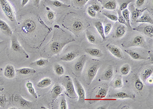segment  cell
<instances>
[{"instance_id":"obj_1","label":"cell","mask_w":153,"mask_h":109,"mask_svg":"<svg viewBox=\"0 0 153 109\" xmlns=\"http://www.w3.org/2000/svg\"><path fill=\"white\" fill-rule=\"evenodd\" d=\"M0 5L5 15L11 22L15 21V13L13 7L7 0H0Z\"/></svg>"},{"instance_id":"obj_2","label":"cell","mask_w":153,"mask_h":109,"mask_svg":"<svg viewBox=\"0 0 153 109\" xmlns=\"http://www.w3.org/2000/svg\"><path fill=\"white\" fill-rule=\"evenodd\" d=\"M65 84L64 86L66 90V93L69 97L72 99H75L77 97L76 90L74 89V85L72 79L68 76L65 77Z\"/></svg>"},{"instance_id":"obj_3","label":"cell","mask_w":153,"mask_h":109,"mask_svg":"<svg viewBox=\"0 0 153 109\" xmlns=\"http://www.w3.org/2000/svg\"><path fill=\"white\" fill-rule=\"evenodd\" d=\"M126 47H139L147 48V43L145 37L141 35H137L127 44Z\"/></svg>"},{"instance_id":"obj_4","label":"cell","mask_w":153,"mask_h":109,"mask_svg":"<svg viewBox=\"0 0 153 109\" xmlns=\"http://www.w3.org/2000/svg\"><path fill=\"white\" fill-rule=\"evenodd\" d=\"M74 40H69L68 41H53L50 45V49L51 50V52L53 54H57L61 51L64 46L66 45V44L72 42Z\"/></svg>"},{"instance_id":"obj_5","label":"cell","mask_w":153,"mask_h":109,"mask_svg":"<svg viewBox=\"0 0 153 109\" xmlns=\"http://www.w3.org/2000/svg\"><path fill=\"white\" fill-rule=\"evenodd\" d=\"M127 31V26L122 24H116L114 27V30L113 31V37L115 39L121 38L125 35Z\"/></svg>"},{"instance_id":"obj_6","label":"cell","mask_w":153,"mask_h":109,"mask_svg":"<svg viewBox=\"0 0 153 109\" xmlns=\"http://www.w3.org/2000/svg\"><path fill=\"white\" fill-rule=\"evenodd\" d=\"M74 83L76 89V92L79 98L78 101L80 103H85V92L84 89L78 79L74 78Z\"/></svg>"},{"instance_id":"obj_7","label":"cell","mask_w":153,"mask_h":109,"mask_svg":"<svg viewBox=\"0 0 153 109\" xmlns=\"http://www.w3.org/2000/svg\"><path fill=\"white\" fill-rule=\"evenodd\" d=\"M100 66V65L94 64L89 67L87 73V83L88 85H90L93 81L98 73Z\"/></svg>"},{"instance_id":"obj_8","label":"cell","mask_w":153,"mask_h":109,"mask_svg":"<svg viewBox=\"0 0 153 109\" xmlns=\"http://www.w3.org/2000/svg\"><path fill=\"white\" fill-rule=\"evenodd\" d=\"M87 58L85 55L81 56L74 66V70L76 75H80L87 61Z\"/></svg>"},{"instance_id":"obj_9","label":"cell","mask_w":153,"mask_h":109,"mask_svg":"<svg viewBox=\"0 0 153 109\" xmlns=\"http://www.w3.org/2000/svg\"><path fill=\"white\" fill-rule=\"evenodd\" d=\"M134 30L141 32L143 34H145V35L149 36L150 37L152 38L153 37V27L152 25H145L141 24L140 26L134 28Z\"/></svg>"},{"instance_id":"obj_10","label":"cell","mask_w":153,"mask_h":109,"mask_svg":"<svg viewBox=\"0 0 153 109\" xmlns=\"http://www.w3.org/2000/svg\"><path fill=\"white\" fill-rule=\"evenodd\" d=\"M106 47L109 51L110 52L113 56H114L115 57L119 59L123 58V54L119 47H117L115 45L111 44H107Z\"/></svg>"},{"instance_id":"obj_11","label":"cell","mask_w":153,"mask_h":109,"mask_svg":"<svg viewBox=\"0 0 153 109\" xmlns=\"http://www.w3.org/2000/svg\"><path fill=\"white\" fill-rule=\"evenodd\" d=\"M36 24L32 19H28L23 23L22 26V31L25 33L34 31L36 29Z\"/></svg>"},{"instance_id":"obj_12","label":"cell","mask_w":153,"mask_h":109,"mask_svg":"<svg viewBox=\"0 0 153 109\" xmlns=\"http://www.w3.org/2000/svg\"><path fill=\"white\" fill-rule=\"evenodd\" d=\"M11 48L13 51L15 52H19L20 53H23L25 54L27 58H28V56L26 53L25 50L23 49L21 46L19 44V42H18L17 39L15 37V36L13 37L11 40Z\"/></svg>"},{"instance_id":"obj_13","label":"cell","mask_w":153,"mask_h":109,"mask_svg":"<svg viewBox=\"0 0 153 109\" xmlns=\"http://www.w3.org/2000/svg\"><path fill=\"white\" fill-rule=\"evenodd\" d=\"M79 52L78 50H74L63 56L60 60L64 62H71L76 59L79 56Z\"/></svg>"},{"instance_id":"obj_14","label":"cell","mask_w":153,"mask_h":109,"mask_svg":"<svg viewBox=\"0 0 153 109\" xmlns=\"http://www.w3.org/2000/svg\"><path fill=\"white\" fill-rule=\"evenodd\" d=\"M15 69L12 65H7L5 68L4 74L5 77L9 79H12L15 76Z\"/></svg>"},{"instance_id":"obj_15","label":"cell","mask_w":153,"mask_h":109,"mask_svg":"<svg viewBox=\"0 0 153 109\" xmlns=\"http://www.w3.org/2000/svg\"><path fill=\"white\" fill-rule=\"evenodd\" d=\"M0 30L4 34L11 36L12 35V31L8 25L2 19H0Z\"/></svg>"},{"instance_id":"obj_16","label":"cell","mask_w":153,"mask_h":109,"mask_svg":"<svg viewBox=\"0 0 153 109\" xmlns=\"http://www.w3.org/2000/svg\"><path fill=\"white\" fill-rule=\"evenodd\" d=\"M73 32L75 33H79L84 28V24L80 19H76L72 23V26Z\"/></svg>"},{"instance_id":"obj_17","label":"cell","mask_w":153,"mask_h":109,"mask_svg":"<svg viewBox=\"0 0 153 109\" xmlns=\"http://www.w3.org/2000/svg\"><path fill=\"white\" fill-rule=\"evenodd\" d=\"M63 91V88L59 84H56L54 85L52 90H51V95L52 99L55 100L61 94Z\"/></svg>"},{"instance_id":"obj_18","label":"cell","mask_w":153,"mask_h":109,"mask_svg":"<svg viewBox=\"0 0 153 109\" xmlns=\"http://www.w3.org/2000/svg\"><path fill=\"white\" fill-rule=\"evenodd\" d=\"M109 97L111 98L116 99H134L135 96L133 94L129 95L125 92H119L111 95Z\"/></svg>"},{"instance_id":"obj_19","label":"cell","mask_w":153,"mask_h":109,"mask_svg":"<svg viewBox=\"0 0 153 109\" xmlns=\"http://www.w3.org/2000/svg\"><path fill=\"white\" fill-rule=\"evenodd\" d=\"M125 51L133 60H144L147 59L145 57L141 56L138 52L133 50L125 49Z\"/></svg>"},{"instance_id":"obj_20","label":"cell","mask_w":153,"mask_h":109,"mask_svg":"<svg viewBox=\"0 0 153 109\" xmlns=\"http://www.w3.org/2000/svg\"><path fill=\"white\" fill-rule=\"evenodd\" d=\"M136 22L137 23H150L151 24H153V18L151 17V15L149 13H143L142 15L140 17H138V19L136 20Z\"/></svg>"},{"instance_id":"obj_21","label":"cell","mask_w":153,"mask_h":109,"mask_svg":"<svg viewBox=\"0 0 153 109\" xmlns=\"http://www.w3.org/2000/svg\"><path fill=\"white\" fill-rule=\"evenodd\" d=\"M85 52L89 56L95 58H101L103 56L101 50L98 48H87L85 49Z\"/></svg>"},{"instance_id":"obj_22","label":"cell","mask_w":153,"mask_h":109,"mask_svg":"<svg viewBox=\"0 0 153 109\" xmlns=\"http://www.w3.org/2000/svg\"><path fill=\"white\" fill-rule=\"evenodd\" d=\"M16 72L19 74L23 75H31L34 74L36 72L34 69L29 68H23L16 70Z\"/></svg>"},{"instance_id":"obj_23","label":"cell","mask_w":153,"mask_h":109,"mask_svg":"<svg viewBox=\"0 0 153 109\" xmlns=\"http://www.w3.org/2000/svg\"><path fill=\"white\" fill-rule=\"evenodd\" d=\"M153 67L146 69L143 71L141 74V80L143 82H146L147 79L150 77L151 75L153 74Z\"/></svg>"},{"instance_id":"obj_24","label":"cell","mask_w":153,"mask_h":109,"mask_svg":"<svg viewBox=\"0 0 153 109\" xmlns=\"http://www.w3.org/2000/svg\"><path fill=\"white\" fill-rule=\"evenodd\" d=\"M94 27L96 28V30L98 31V32H99V33L100 34L101 36L102 37V39L104 41H105L106 37V35H105L104 27H103L102 22L100 21L96 22L94 23Z\"/></svg>"},{"instance_id":"obj_25","label":"cell","mask_w":153,"mask_h":109,"mask_svg":"<svg viewBox=\"0 0 153 109\" xmlns=\"http://www.w3.org/2000/svg\"><path fill=\"white\" fill-rule=\"evenodd\" d=\"M52 84V80L49 77H45V78L41 80V81H39L37 86L38 88H45L48 87Z\"/></svg>"},{"instance_id":"obj_26","label":"cell","mask_w":153,"mask_h":109,"mask_svg":"<svg viewBox=\"0 0 153 109\" xmlns=\"http://www.w3.org/2000/svg\"><path fill=\"white\" fill-rule=\"evenodd\" d=\"M15 101H19V104L22 107H31L32 102L27 101L21 96H16L14 97Z\"/></svg>"},{"instance_id":"obj_27","label":"cell","mask_w":153,"mask_h":109,"mask_svg":"<svg viewBox=\"0 0 153 109\" xmlns=\"http://www.w3.org/2000/svg\"><path fill=\"white\" fill-rule=\"evenodd\" d=\"M113 75V69L111 67H110L104 73L103 75L102 76V80L105 81H110L112 78Z\"/></svg>"},{"instance_id":"obj_28","label":"cell","mask_w":153,"mask_h":109,"mask_svg":"<svg viewBox=\"0 0 153 109\" xmlns=\"http://www.w3.org/2000/svg\"><path fill=\"white\" fill-rule=\"evenodd\" d=\"M103 7L109 10H113L117 8V3L115 0L109 1L103 5Z\"/></svg>"},{"instance_id":"obj_29","label":"cell","mask_w":153,"mask_h":109,"mask_svg":"<svg viewBox=\"0 0 153 109\" xmlns=\"http://www.w3.org/2000/svg\"><path fill=\"white\" fill-rule=\"evenodd\" d=\"M121 15H123V18L125 19V22H127L128 24V26L129 27H131L130 25V12L128 8L125 9L123 11H121Z\"/></svg>"},{"instance_id":"obj_30","label":"cell","mask_w":153,"mask_h":109,"mask_svg":"<svg viewBox=\"0 0 153 109\" xmlns=\"http://www.w3.org/2000/svg\"><path fill=\"white\" fill-rule=\"evenodd\" d=\"M26 87L28 89V91L30 94H31L35 99H37V93L34 89L33 83L31 81H28L27 83H26Z\"/></svg>"},{"instance_id":"obj_31","label":"cell","mask_w":153,"mask_h":109,"mask_svg":"<svg viewBox=\"0 0 153 109\" xmlns=\"http://www.w3.org/2000/svg\"><path fill=\"white\" fill-rule=\"evenodd\" d=\"M49 62V60L48 59H43L41 58L39 60H37L34 62H32L30 64L31 66H34L43 67L45 66L48 64Z\"/></svg>"},{"instance_id":"obj_32","label":"cell","mask_w":153,"mask_h":109,"mask_svg":"<svg viewBox=\"0 0 153 109\" xmlns=\"http://www.w3.org/2000/svg\"><path fill=\"white\" fill-rule=\"evenodd\" d=\"M143 81L141 80L139 77H138L136 75V78L135 80V87L136 89L139 91H142L144 88V85L143 83Z\"/></svg>"},{"instance_id":"obj_33","label":"cell","mask_w":153,"mask_h":109,"mask_svg":"<svg viewBox=\"0 0 153 109\" xmlns=\"http://www.w3.org/2000/svg\"><path fill=\"white\" fill-rule=\"evenodd\" d=\"M49 3H50L51 4L53 5L54 6L58 8H68L70 7V5H68L65 4H64L63 3L60 2L58 0H54V1H48Z\"/></svg>"},{"instance_id":"obj_34","label":"cell","mask_w":153,"mask_h":109,"mask_svg":"<svg viewBox=\"0 0 153 109\" xmlns=\"http://www.w3.org/2000/svg\"><path fill=\"white\" fill-rule=\"evenodd\" d=\"M54 71L56 74L58 76H61V75H63L64 73L65 72L63 67L58 64H56L54 65Z\"/></svg>"},{"instance_id":"obj_35","label":"cell","mask_w":153,"mask_h":109,"mask_svg":"<svg viewBox=\"0 0 153 109\" xmlns=\"http://www.w3.org/2000/svg\"><path fill=\"white\" fill-rule=\"evenodd\" d=\"M108 94V88H102L100 89L98 91V94L96 95V97L98 99H104Z\"/></svg>"},{"instance_id":"obj_36","label":"cell","mask_w":153,"mask_h":109,"mask_svg":"<svg viewBox=\"0 0 153 109\" xmlns=\"http://www.w3.org/2000/svg\"><path fill=\"white\" fill-rule=\"evenodd\" d=\"M112 87L115 89H120L123 87V82L121 77H117L113 83Z\"/></svg>"},{"instance_id":"obj_37","label":"cell","mask_w":153,"mask_h":109,"mask_svg":"<svg viewBox=\"0 0 153 109\" xmlns=\"http://www.w3.org/2000/svg\"><path fill=\"white\" fill-rule=\"evenodd\" d=\"M130 70H131V67L130 65L126 64L123 65V66L121 67V68L120 69V72L122 75H127L130 73Z\"/></svg>"},{"instance_id":"obj_38","label":"cell","mask_w":153,"mask_h":109,"mask_svg":"<svg viewBox=\"0 0 153 109\" xmlns=\"http://www.w3.org/2000/svg\"><path fill=\"white\" fill-rule=\"evenodd\" d=\"M86 35L87 40H88L89 43H92V44H95L96 43V37L94 34H92V33L91 31H90L88 30H86Z\"/></svg>"},{"instance_id":"obj_39","label":"cell","mask_w":153,"mask_h":109,"mask_svg":"<svg viewBox=\"0 0 153 109\" xmlns=\"http://www.w3.org/2000/svg\"><path fill=\"white\" fill-rule=\"evenodd\" d=\"M89 0H72V3L78 7H82Z\"/></svg>"},{"instance_id":"obj_40","label":"cell","mask_w":153,"mask_h":109,"mask_svg":"<svg viewBox=\"0 0 153 109\" xmlns=\"http://www.w3.org/2000/svg\"><path fill=\"white\" fill-rule=\"evenodd\" d=\"M103 15H105L108 19L111 20L112 21L116 22L118 20V17L117 15H115L113 14L109 13L108 12H103Z\"/></svg>"},{"instance_id":"obj_41","label":"cell","mask_w":153,"mask_h":109,"mask_svg":"<svg viewBox=\"0 0 153 109\" xmlns=\"http://www.w3.org/2000/svg\"><path fill=\"white\" fill-rule=\"evenodd\" d=\"M112 28V25L110 23H107L106 24V25L104 27V30L105 35L106 36L108 35L110 33Z\"/></svg>"},{"instance_id":"obj_42","label":"cell","mask_w":153,"mask_h":109,"mask_svg":"<svg viewBox=\"0 0 153 109\" xmlns=\"http://www.w3.org/2000/svg\"><path fill=\"white\" fill-rule=\"evenodd\" d=\"M118 15H119V17H118V21L119 23L125 25L126 26H128V24L127 22H125V19L123 18V15H121V12L120 10H119V12H118Z\"/></svg>"},{"instance_id":"obj_43","label":"cell","mask_w":153,"mask_h":109,"mask_svg":"<svg viewBox=\"0 0 153 109\" xmlns=\"http://www.w3.org/2000/svg\"><path fill=\"white\" fill-rule=\"evenodd\" d=\"M87 13L88 15L92 17H95L96 16V11L92 9V6H89L87 10Z\"/></svg>"},{"instance_id":"obj_44","label":"cell","mask_w":153,"mask_h":109,"mask_svg":"<svg viewBox=\"0 0 153 109\" xmlns=\"http://www.w3.org/2000/svg\"><path fill=\"white\" fill-rule=\"evenodd\" d=\"M7 102L6 95L0 96V107L4 108Z\"/></svg>"},{"instance_id":"obj_45","label":"cell","mask_w":153,"mask_h":109,"mask_svg":"<svg viewBox=\"0 0 153 109\" xmlns=\"http://www.w3.org/2000/svg\"><path fill=\"white\" fill-rule=\"evenodd\" d=\"M60 109H68V104H67V102H66V99L63 97L62 99L61 103H60Z\"/></svg>"},{"instance_id":"obj_46","label":"cell","mask_w":153,"mask_h":109,"mask_svg":"<svg viewBox=\"0 0 153 109\" xmlns=\"http://www.w3.org/2000/svg\"><path fill=\"white\" fill-rule=\"evenodd\" d=\"M140 13L136 10H134L131 12V19L133 21H136V19H138V17L139 16Z\"/></svg>"},{"instance_id":"obj_47","label":"cell","mask_w":153,"mask_h":109,"mask_svg":"<svg viewBox=\"0 0 153 109\" xmlns=\"http://www.w3.org/2000/svg\"><path fill=\"white\" fill-rule=\"evenodd\" d=\"M131 2V1H128V2H123V3L122 4H121V5L120 6L119 10L121 11L123 10L124 9L127 8L128 5H129V4Z\"/></svg>"},{"instance_id":"obj_48","label":"cell","mask_w":153,"mask_h":109,"mask_svg":"<svg viewBox=\"0 0 153 109\" xmlns=\"http://www.w3.org/2000/svg\"><path fill=\"white\" fill-rule=\"evenodd\" d=\"M47 17L48 19L50 21L53 20L54 17H55V14L54 13L53 11H50L48 13H47Z\"/></svg>"},{"instance_id":"obj_49","label":"cell","mask_w":153,"mask_h":109,"mask_svg":"<svg viewBox=\"0 0 153 109\" xmlns=\"http://www.w3.org/2000/svg\"><path fill=\"white\" fill-rule=\"evenodd\" d=\"M145 0H136L135 5L137 8H140L144 4Z\"/></svg>"},{"instance_id":"obj_50","label":"cell","mask_w":153,"mask_h":109,"mask_svg":"<svg viewBox=\"0 0 153 109\" xmlns=\"http://www.w3.org/2000/svg\"><path fill=\"white\" fill-rule=\"evenodd\" d=\"M93 9H94L96 11H99L100 10V7L98 5L94 4L91 6Z\"/></svg>"},{"instance_id":"obj_51","label":"cell","mask_w":153,"mask_h":109,"mask_svg":"<svg viewBox=\"0 0 153 109\" xmlns=\"http://www.w3.org/2000/svg\"><path fill=\"white\" fill-rule=\"evenodd\" d=\"M41 0H34V4L35 6L38 7L40 5Z\"/></svg>"},{"instance_id":"obj_52","label":"cell","mask_w":153,"mask_h":109,"mask_svg":"<svg viewBox=\"0 0 153 109\" xmlns=\"http://www.w3.org/2000/svg\"><path fill=\"white\" fill-rule=\"evenodd\" d=\"M29 1V0H22L21 1V6L24 7L28 3V2Z\"/></svg>"},{"instance_id":"obj_53","label":"cell","mask_w":153,"mask_h":109,"mask_svg":"<svg viewBox=\"0 0 153 109\" xmlns=\"http://www.w3.org/2000/svg\"><path fill=\"white\" fill-rule=\"evenodd\" d=\"M147 83H150V84H152L153 82V78H150V77H149V78L147 79Z\"/></svg>"},{"instance_id":"obj_54","label":"cell","mask_w":153,"mask_h":109,"mask_svg":"<svg viewBox=\"0 0 153 109\" xmlns=\"http://www.w3.org/2000/svg\"><path fill=\"white\" fill-rule=\"evenodd\" d=\"M97 109H106V108H105V107H103V106H101V107H99V108H98Z\"/></svg>"},{"instance_id":"obj_55","label":"cell","mask_w":153,"mask_h":109,"mask_svg":"<svg viewBox=\"0 0 153 109\" xmlns=\"http://www.w3.org/2000/svg\"><path fill=\"white\" fill-rule=\"evenodd\" d=\"M3 83V81L2 78V77H0V85L2 84Z\"/></svg>"},{"instance_id":"obj_56","label":"cell","mask_w":153,"mask_h":109,"mask_svg":"<svg viewBox=\"0 0 153 109\" xmlns=\"http://www.w3.org/2000/svg\"><path fill=\"white\" fill-rule=\"evenodd\" d=\"M4 88H0V92H1V91H4Z\"/></svg>"},{"instance_id":"obj_57","label":"cell","mask_w":153,"mask_h":109,"mask_svg":"<svg viewBox=\"0 0 153 109\" xmlns=\"http://www.w3.org/2000/svg\"><path fill=\"white\" fill-rule=\"evenodd\" d=\"M127 107H123L122 108V109H130V108H129V107H127L128 106H126Z\"/></svg>"},{"instance_id":"obj_58","label":"cell","mask_w":153,"mask_h":109,"mask_svg":"<svg viewBox=\"0 0 153 109\" xmlns=\"http://www.w3.org/2000/svg\"><path fill=\"white\" fill-rule=\"evenodd\" d=\"M3 71L2 68H0V72H1V71Z\"/></svg>"},{"instance_id":"obj_59","label":"cell","mask_w":153,"mask_h":109,"mask_svg":"<svg viewBox=\"0 0 153 109\" xmlns=\"http://www.w3.org/2000/svg\"><path fill=\"white\" fill-rule=\"evenodd\" d=\"M3 42H4V41H1V42H0V45H1V44H2Z\"/></svg>"}]
</instances>
